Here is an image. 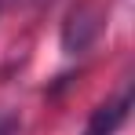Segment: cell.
Returning <instances> with one entry per match:
<instances>
[{
    "instance_id": "1",
    "label": "cell",
    "mask_w": 135,
    "mask_h": 135,
    "mask_svg": "<svg viewBox=\"0 0 135 135\" xmlns=\"http://www.w3.org/2000/svg\"><path fill=\"white\" fill-rule=\"evenodd\" d=\"M99 29H102V15L91 4H77L66 15V22H62V47L69 55H77V51H84L99 37Z\"/></svg>"
},
{
    "instance_id": "2",
    "label": "cell",
    "mask_w": 135,
    "mask_h": 135,
    "mask_svg": "<svg viewBox=\"0 0 135 135\" xmlns=\"http://www.w3.org/2000/svg\"><path fill=\"white\" fill-rule=\"evenodd\" d=\"M128 113H132V91L124 88L117 99H110V102L91 110V117H88V124H84L80 135H117L120 124L128 120Z\"/></svg>"
},
{
    "instance_id": "3",
    "label": "cell",
    "mask_w": 135,
    "mask_h": 135,
    "mask_svg": "<svg viewBox=\"0 0 135 135\" xmlns=\"http://www.w3.org/2000/svg\"><path fill=\"white\" fill-rule=\"evenodd\" d=\"M18 132H22L18 113H11V110H4V106H0V135H18Z\"/></svg>"
},
{
    "instance_id": "4",
    "label": "cell",
    "mask_w": 135,
    "mask_h": 135,
    "mask_svg": "<svg viewBox=\"0 0 135 135\" xmlns=\"http://www.w3.org/2000/svg\"><path fill=\"white\" fill-rule=\"evenodd\" d=\"M0 7H4V0H0Z\"/></svg>"
}]
</instances>
